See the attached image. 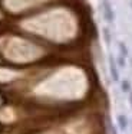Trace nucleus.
I'll return each instance as SVG.
<instances>
[{
    "label": "nucleus",
    "mask_w": 132,
    "mask_h": 134,
    "mask_svg": "<svg viewBox=\"0 0 132 134\" xmlns=\"http://www.w3.org/2000/svg\"><path fill=\"white\" fill-rule=\"evenodd\" d=\"M102 15L108 23H112L115 20V12L112 9V4L109 0H102Z\"/></svg>",
    "instance_id": "obj_1"
},
{
    "label": "nucleus",
    "mask_w": 132,
    "mask_h": 134,
    "mask_svg": "<svg viewBox=\"0 0 132 134\" xmlns=\"http://www.w3.org/2000/svg\"><path fill=\"white\" fill-rule=\"evenodd\" d=\"M109 71L113 81H119V72H118V64L113 56H109Z\"/></svg>",
    "instance_id": "obj_2"
},
{
    "label": "nucleus",
    "mask_w": 132,
    "mask_h": 134,
    "mask_svg": "<svg viewBox=\"0 0 132 134\" xmlns=\"http://www.w3.org/2000/svg\"><path fill=\"white\" fill-rule=\"evenodd\" d=\"M116 121H118V127H119V130H126V127H128V118H126V115H123V114H119L118 115V118H116Z\"/></svg>",
    "instance_id": "obj_3"
},
{
    "label": "nucleus",
    "mask_w": 132,
    "mask_h": 134,
    "mask_svg": "<svg viewBox=\"0 0 132 134\" xmlns=\"http://www.w3.org/2000/svg\"><path fill=\"white\" fill-rule=\"evenodd\" d=\"M102 33H103V39H105L106 43H111L112 42V35H111V30H109V27H103L102 29Z\"/></svg>",
    "instance_id": "obj_4"
},
{
    "label": "nucleus",
    "mask_w": 132,
    "mask_h": 134,
    "mask_svg": "<svg viewBox=\"0 0 132 134\" xmlns=\"http://www.w3.org/2000/svg\"><path fill=\"white\" fill-rule=\"evenodd\" d=\"M118 48H119V52H121V55L122 56H128V48H126V45L123 43V42H119L118 43Z\"/></svg>",
    "instance_id": "obj_5"
},
{
    "label": "nucleus",
    "mask_w": 132,
    "mask_h": 134,
    "mask_svg": "<svg viewBox=\"0 0 132 134\" xmlns=\"http://www.w3.org/2000/svg\"><path fill=\"white\" fill-rule=\"evenodd\" d=\"M121 88H122V91H123V92H129V91H131V82H129V81H126V79H125V81H122V82H121Z\"/></svg>",
    "instance_id": "obj_6"
},
{
    "label": "nucleus",
    "mask_w": 132,
    "mask_h": 134,
    "mask_svg": "<svg viewBox=\"0 0 132 134\" xmlns=\"http://www.w3.org/2000/svg\"><path fill=\"white\" fill-rule=\"evenodd\" d=\"M116 64L119 65L121 68H123V66H125V64H126V62H125V56H122V55H119V56H118Z\"/></svg>",
    "instance_id": "obj_7"
},
{
    "label": "nucleus",
    "mask_w": 132,
    "mask_h": 134,
    "mask_svg": "<svg viewBox=\"0 0 132 134\" xmlns=\"http://www.w3.org/2000/svg\"><path fill=\"white\" fill-rule=\"evenodd\" d=\"M129 105H131V108H132V90L129 91Z\"/></svg>",
    "instance_id": "obj_8"
},
{
    "label": "nucleus",
    "mask_w": 132,
    "mask_h": 134,
    "mask_svg": "<svg viewBox=\"0 0 132 134\" xmlns=\"http://www.w3.org/2000/svg\"><path fill=\"white\" fill-rule=\"evenodd\" d=\"M109 130H111V134H116V130H115V128L112 127L111 124H109Z\"/></svg>",
    "instance_id": "obj_9"
},
{
    "label": "nucleus",
    "mask_w": 132,
    "mask_h": 134,
    "mask_svg": "<svg viewBox=\"0 0 132 134\" xmlns=\"http://www.w3.org/2000/svg\"><path fill=\"white\" fill-rule=\"evenodd\" d=\"M131 127H132V122H131Z\"/></svg>",
    "instance_id": "obj_10"
}]
</instances>
